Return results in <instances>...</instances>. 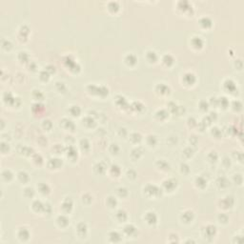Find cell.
<instances>
[{"label":"cell","instance_id":"obj_5","mask_svg":"<svg viewBox=\"0 0 244 244\" xmlns=\"http://www.w3.org/2000/svg\"><path fill=\"white\" fill-rule=\"evenodd\" d=\"M194 218H195V215H194V212L191 210L184 211L180 215V219L182 220V222L184 223H191L194 220Z\"/></svg>","mask_w":244,"mask_h":244},{"label":"cell","instance_id":"obj_11","mask_svg":"<svg viewBox=\"0 0 244 244\" xmlns=\"http://www.w3.org/2000/svg\"><path fill=\"white\" fill-rule=\"evenodd\" d=\"M136 228L133 224H127L124 227V234L128 236H135L136 234Z\"/></svg>","mask_w":244,"mask_h":244},{"label":"cell","instance_id":"obj_28","mask_svg":"<svg viewBox=\"0 0 244 244\" xmlns=\"http://www.w3.org/2000/svg\"><path fill=\"white\" fill-rule=\"evenodd\" d=\"M107 7H108L109 11H111V12H113V13H115L119 10V3L116 1H111L108 3Z\"/></svg>","mask_w":244,"mask_h":244},{"label":"cell","instance_id":"obj_12","mask_svg":"<svg viewBox=\"0 0 244 244\" xmlns=\"http://www.w3.org/2000/svg\"><path fill=\"white\" fill-rule=\"evenodd\" d=\"M162 63L165 66H167V67H171V66H173L175 64V58L173 55L170 53L164 54L162 57Z\"/></svg>","mask_w":244,"mask_h":244},{"label":"cell","instance_id":"obj_48","mask_svg":"<svg viewBox=\"0 0 244 244\" xmlns=\"http://www.w3.org/2000/svg\"><path fill=\"white\" fill-rule=\"evenodd\" d=\"M24 193H29V195L27 196L28 197H32L35 196V190H34V188H31V187L26 188V189L24 190Z\"/></svg>","mask_w":244,"mask_h":244},{"label":"cell","instance_id":"obj_47","mask_svg":"<svg viewBox=\"0 0 244 244\" xmlns=\"http://www.w3.org/2000/svg\"><path fill=\"white\" fill-rule=\"evenodd\" d=\"M127 176H128V178H131V179H135L136 177V171L134 170H128V172H127Z\"/></svg>","mask_w":244,"mask_h":244},{"label":"cell","instance_id":"obj_25","mask_svg":"<svg viewBox=\"0 0 244 244\" xmlns=\"http://www.w3.org/2000/svg\"><path fill=\"white\" fill-rule=\"evenodd\" d=\"M44 206H45V204L42 203L40 200H35L32 202V209L35 212H42V211H44Z\"/></svg>","mask_w":244,"mask_h":244},{"label":"cell","instance_id":"obj_31","mask_svg":"<svg viewBox=\"0 0 244 244\" xmlns=\"http://www.w3.org/2000/svg\"><path fill=\"white\" fill-rule=\"evenodd\" d=\"M80 113H81V110L77 105H73V106L70 107V114L73 116H78Z\"/></svg>","mask_w":244,"mask_h":244},{"label":"cell","instance_id":"obj_10","mask_svg":"<svg viewBox=\"0 0 244 244\" xmlns=\"http://www.w3.org/2000/svg\"><path fill=\"white\" fill-rule=\"evenodd\" d=\"M73 205L74 204L71 198H66L63 200L62 204H61V207H62V210L65 213H70L72 209H73Z\"/></svg>","mask_w":244,"mask_h":244},{"label":"cell","instance_id":"obj_50","mask_svg":"<svg viewBox=\"0 0 244 244\" xmlns=\"http://www.w3.org/2000/svg\"><path fill=\"white\" fill-rule=\"evenodd\" d=\"M117 193L119 194L120 197H124L123 193H127V194H128V190H127L126 188H124V187H120V188H118V189H117Z\"/></svg>","mask_w":244,"mask_h":244},{"label":"cell","instance_id":"obj_21","mask_svg":"<svg viewBox=\"0 0 244 244\" xmlns=\"http://www.w3.org/2000/svg\"><path fill=\"white\" fill-rule=\"evenodd\" d=\"M49 167H51L52 169H58L61 165H62V161L59 158H51L49 160Z\"/></svg>","mask_w":244,"mask_h":244},{"label":"cell","instance_id":"obj_41","mask_svg":"<svg viewBox=\"0 0 244 244\" xmlns=\"http://www.w3.org/2000/svg\"><path fill=\"white\" fill-rule=\"evenodd\" d=\"M80 147L82 148L83 151H87L86 147L88 149H90V143H89L88 139H86V138H83V139H81V141H80Z\"/></svg>","mask_w":244,"mask_h":244},{"label":"cell","instance_id":"obj_45","mask_svg":"<svg viewBox=\"0 0 244 244\" xmlns=\"http://www.w3.org/2000/svg\"><path fill=\"white\" fill-rule=\"evenodd\" d=\"M42 125H43V127H44V128H45L46 130H50V129L52 128L53 123H52V121H51V120L47 119V120H44V121H43Z\"/></svg>","mask_w":244,"mask_h":244},{"label":"cell","instance_id":"obj_8","mask_svg":"<svg viewBox=\"0 0 244 244\" xmlns=\"http://www.w3.org/2000/svg\"><path fill=\"white\" fill-rule=\"evenodd\" d=\"M224 85V89L227 93H234L236 90V83L233 81L232 79H227L224 81L223 83Z\"/></svg>","mask_w":244,"mask_h":244},{"label":"cell","instance_id":"obj_34","mask_svg":"<svg viewBox=\"0 0 244 244\" xmlns=\"http://www.w3.org/2000/svg\"><path fill=\"white\" fill-rule=\"evenodd\" d=\"M225 180H227L226 177H224V176L219 177V178L217 180V184H218V186H219L220 188H226V187H228V186L230 185V182H225V183H224Z\"/></svg>","mask_w":244,"mask_h":244},{"label":"cell","instance_id":"obj_42","mask_svg":"<svg viewBox=\"0 0 244 244\" xmlns=\"http://www.w3.org/2000/svg\"><path fill=\"white\" fill-rule=\"evenodd\" d=\"M234 180L236 182V184L237 185H241L242 184V181H243V177L240 174H236L234 175Z\"/></svg>","mask_w":244,"mask_h":244},{"label":"cell","instance_id":"obj_7","mask_svg":"<svg viewBox=\"0 0 244 244\" xmlns=\"http://www.w3.org/2000/svg\"><path fill=\"white\" fill-rule=\"evenodd\" d=\"M182 80L184 81L185 85L192 86V85H194V83L196 82L197 78H196V75H194L193 73H186L184 75H183Z\"/></svg>","mask_w":244,"mask_h":244},{"label":"cell","instance_id":"obj_15","mask_svg":"<svg viewBox=\"0 0 244 244\" xmlns=\"http://www.w3.org/2000/svg\"><path fill=\"white\" fill-rule=\"evenodd\" d=\"M156 91H157L158 93H160V95H161V96H163V95H168L169 92H170V88H169V86L165 85L164 83H160V84L157 85Z\"/></svg>","mask_w":244,"mask_h":244},{"label":"cell","instance_id":"obj_36","mask_svg":"<svg viewBox=\"0 0 244 244\" xmlns=\"http://www.w3.org/2000/svg\"><path fill=\"white\" fill-rule=\"evenodd\" d=\"M106 203L107 205L110 207V208H114L116 206V204H117V201H116V198L114 197H108L107 200H106Z\"/></svg>","mask_w":244,"mask_h":244},{"label":"cell","instance_id":"obj_40","mask_svg":"<svg viewBox=\"0 0 244 244\" xmlns=\"http://www.w3.org/2000/svg\"><path fill=\"white\" fill-rule=\"evenodd\" d=\"M119 147L117 144H115V143H113V144H111V146H110V152L112 154H117L119 153Z\"/></svg>","mask_w":244,"mask_h":244},{"label":"cell","instance_id":"obj_32","mask_svg":"<svg viewBox=\"0 0 244 244\" xmlns=\"http://www.w3.org/2000/svg\"><path fill=\"white\" fill-rule=\"evenodd\" d=\"M130 140L133 143H139L141 140V135L139 133H133V134L130 136Z\"/></svg>","mask_w":244,"mask_h":244},{"label":"cell","instance_id":"obj_46","mask_svg":"<svg viewBox=\"0 0 244 244\" xmlns=\"http://www.w3.org/2000/svg\"><path fill=\"white\" fill-rule=\"evenodd\" d=\"M32 159L35 160V162L36 163V164H41V163H43V158H42V157L40 156V154H35V156H34V157H32Z\"/></svg>","mask_w":244,"mask_h":244},{"label":"cell","instance_id":"obj_29","mask_svg":"<svg viewBox=\"0 0 244 244\" xmlns=\"http://www.w3.org/2000/svg\"><path fill=\"white\" fill-rule=\"evenodd\" d=\"M110 172H111V174H112L114 176L117 177L120 175V167L116 165V164H113L110 167Z\"/></svg>","mask_w":244,"mask_h":244},{"label":"cell","instance_id":"obj_1","mask_svg":"<svg viewBox=\"0 0 244 244\" xmlns=\"http://www.w3.org/2000/svg\"><path fill=\"white\" fill-rule=\"evenodd\" d=\"M144 193L148 197H158L159 196H161L162 189H160L154 184H148L144 187Z\"/></svg>","mask_w":244,"mask_h":244},{"label":"cell","instance_id":"obj_20","mask_svg":"<svg viewBox=\"0 0 244 244\" xmlns=\"http://www.w3.org/2000/svg\"><path fill=\"white\" fill-rule=\"evenodd\" d=\"M115 218L119 222H125V221L128 219V215H127V213L124 210H118L117 212H116Z\"/></svg>","mask_w":244,"mask_h":244},{"label":"cell","instance_id":"obj_13","mask_svg":"<svg viewBox=\"0 0 244 244\" xmlns=\"http://www.w3.org/2000/svg\"><path fill=\"white\" fill-rule=\"evenodd\" d=\"M56 221H57V224L60 226V227H62V228H64V227H67L70 223V219L66 217L65 215H60L57 217L56 218Z\"/></svg>","mask_w":244,"mask_h":244},{"label":"cell","instance_id":"obj_37","mask_svg":"<svg viewBox=\"0 0 244 244\" xmlns=\"http://www.w3.org/2000/svg\"><path fill=\"white\" fill-rule=\"evenodd\" d=\"M2 177L5 179V180H7V181H11L13 179V177H14V175L13 173L11 172L10 170H5L3 173H2Z\"/></svg>","mask_w":244,"mask_h":244},{"label":"cell","instance_id":"obj_49","mask_svg":"<svg viewBox=\"0 0 244 244\" xmlns=\"http://www.w3.org/2000/svg\"><path fill=\"white\" fill-rule=\"evenodd\" d=\"M233 108H234V110H236V111H240L241 110V107H242V104L240 101H234V103H233Z\"/></svg>","mask_w":244,"mask_h":244},{"label":"cell","instance_id":"obj_33","mask_svg":"<svg viewBox=\"0 0 244 244\" xmlns=\"http://www.w3.org/2000/svg\"><path fill=\"white\" fill-rule=\"evenodd\" d=\"M136 154V159H138L139 158L142 154H143V149H141V147H136V148H135L134 150H133L132 151V154H131V156L133 157V156H135Z\"/></svg>","mask_w":244,"mask_h":244},{"label":"cell","instance_id":"obj_6","mask_svg":"<svg viewBox=\"0 0 244 244\" xmlns=\"http://www.w3.org/2000/svg\"><path fill=\"white\" fill-rule=\"evenodd\" d=\"M191 45L194 49L196 50H200L204 46V41L202 39V37L200 36H194L192 37L191 40Z\"/></svg>","mask_w":244,"mask_h":244},{"label":"cell","instance_id":"obj_38","mask_svg":"<svg viewBox=\"0 0 244 244\" xmlns=\"http://www.w3.org/2000/svg\"><path fill=\"white\" fill-rule=\"evenodd\" d=\"M83 124H85L86 126L89 125V127H93L96 124V120L93 117H91V116H87V117L83 119Z\"/></svg>","mask_w":244,"mask_h":244},{"label":"cell","instance_id":"obj_2","mask_svg":"<svg viewBox=\"0 0 244 244\" xmlns=\"http://www.w3.org/2000/svg\"><path fill=\"white\" fill-rule=\"evenodd\" d=\"M176 186H177V180L176 179H173V178L166 179V180L163 181V184H162L163 189H162V191L174 192L175 189H176Z\"/></svg>","mask_w":244,"mask_h":244},{"label":"cell","instance_id":"obj_16","mask_svg":"<svg viewBox=\"0 0 244 244\" xmlns=\"http://www.w3.org/2000/svg\"><path fill=\"white\" fill-rule=\"evenodd\" d=\"M217 234V227L214 225H208L205 228V236L207 237H214Z\"/></svg>","mask_w":244,"mask_h":244},{"label":"cell","instance_id":"obj_17","mask_svg":"<svg viewBox=\"0 0 244 244\" xmlns=\"http://www.w3.org/2000/svg\"><path fill=\"white\" fill-rule=\"evenodd\" d=\"M76 232L78 236H85L87 232H88V228H87V225L84 223V222H80L77 224V227H76Z\"/></svg>","mask_w":244,"mask_h":244},{"label":"cell","instance_id":"obj_24","mask_svg":"<svg viewBox=\"0 0 244 244\" xmlns=\"http://www.w3.org/2000/svg\"><path fill=\"white\" fill-rule=\"evenodd\" d=\"M38 191H39V193H41L42 195H48V194H50V192H51V188H50V186L46 184V183H40V184L38 185Z\"/></svg>","mask_w":244,"mask_h":244},{"label":"cell","instance_id":"obj_14","mask_svg":"<svg viewBox=\"0 0 244 244\" xmlns=\"http://www.w3.org/2000/svg\"><path fill=\"white\" fill-rule=\"evenodd\" d=\"M199 24H200V26L203 27L204 29H209V28L212 27L213 21L210 17H208V16H203V17H201L200 20H199Z\"/></svg>","mask_w":244,"mask_h":244},{"label":"cell","instance_id":"obj_43","mask_svg":"<svg viewBox=\"0 0 244 244\" xmlns=\"http://www.w3.org/2000/svg\"><path fill=\"white\" fill-rule=\"evenodd\" d=\"M218 220H219V222H220V223H224V224H226V223L229 221V218H228V217H227V215H226L225 214H220V215H218Z\"/></svg>","mask_w":244,"mask_h":244},{"label":"cell","instance_id":"obj_27","mask_svg":"<svg viewBox=\"0 0 244 244\" xmlns=\"http://www.w3.org/2000/svg\"><path fill=\"white\" fill-rule=\"evenodd\" d=\"M17 177L22 183H26V182H28L30 180V176L25 171H20L19 173L17 174Z\"/></svg>","mask_w":244,"mask_h":244},{"label":"cell","instance_id":"obj_35","mask_svg":"<svg viewBox=\"0 0 244 244\" xmlns=\"http://www.w3.org/2000/svg\"><path fill=\"white\" fill-rule=\"evenodd\" d=\"M95 170H96V171L98 170L97 173H99V174H103L104 172L107 170V167L104 165L103 162H98V163H96V164L95 165Z\"/></svg>","mask_w":244,"mask_h":244},{"label":"cell","instance_id":"obj_18","mask_svg":"<svg viewBox=\"0 0 244 244\" xmlns=\"http://www.w3.org/2000/svg\"><path fill=\"white\" fill-rule=\"evenodd\" d=\"M156 165H157V167L161 171H168L170 169V164L164 159H158Z\"/></svg>","mask_w":244,"mask_h":244},{"label":"cell","instance_id":"obj_9","mask_svg":"<svg viewBox=\"0 0 244 244\" xmlns=\"http://www.w3.org/2000/svg\"><path fill=\"white\" fill-rule=\"evenodd\" d=\"M124 61H125V63L127 65L130 66V67H134V66H136V63H137V58L136 56V54H134V53H128L125 56Z\"/></svg>","mask_w":244,"mask_h":244},{"label":"cell","instance_id":"obj_22","mask_svg":"<svg viewBox=\"0 0 244 244\" xmlns=\"http://www.w3.org/2000/svg\"><path fill=\"white\" fill-rule=\"evenodd\" d=\"M17 236L19 237V239H21V240H27V239H29V237H30V232L28 231L26 228H21L18 231Z\"/></svg>","mask_w":244,"mask_h":244},{"label":"cell","instance_id":"obj_3","mask_svg":"<svg viewBox=\"0 0 244 244\" xmlns=\"http://www.w3.org/2000/svg\"><path fill=\"white\" fill-rule=\"evenodd\" d=\"M144 220L148 225H154L157 223V215L154 212H147L144 215Z\"/></svg>","mask_w":244,"mask_h":244},{"label":"cell","instance_id":"obj_19","mask_svg":"<svg viewBox=\"0 0 244 244\" xmlns=\"http://www.w3.org/2000/svg\"><path fill=\"white\" fill-rule=\"evenodd\" d=\"M146 58L148 60V62L150 63H156L158 60V56L156 52L154 51H148L146 53Z\"/></svg>","mask_w":244,"mask_h":244},{"label":"cell","instance_id":"obj_26","mask_svg":"<svg viewBox=\"0 0 244 244\" xmlns=\"http://www.w3.org/2000/svg\"><path fill=\"white\" fill-rule=\"evenodd\" d=\"M109 237H110V240L113 242H119L121 240V235L118 232H115V231L111 232L109 234Z\"/></svg>","mask_w":244,"mask_h":244},{"label":"cell","instance_id":"obj_44","mask_svg":"<svg viewBox=\"0 0 244 244\" xmlns=\"http://www.w3.org/2000/svg\"><path fill=\"white\" fill-rule=\"evenodd\" d=\"M50 78V75L48 74L47 71H43L40 73V79L43 81H48Z\"/></svg>","mask_w":244,"mask_h":244},{"label":"cell","instance_id":"obj_4","mask_svg":"<svg viewBox=\"0 0 244 244\" xmlns=\"http://www.w3.org/2000/svg\"><path fill=\"white\" fill-rule=\"evenodd\" d=\"M234 204H235V199L232 196H227L220 200V206L223 209H230L234 206Z\"/></svg>","mask_w":244,"mask_h":244},{"label":"cell","instance_id":"obj_39","mask_svg":"<svg viewBox=\"0 0 244 244\" xmlns=\"http://www.w3.org/2000/svg\"><path fill=\"white\" fill-rule=\"evenodd\" d=\"M208 160L210 162H212V163H215V162H217V160L218 158V154L215 153V152H211L209 154H208Z\"/></svg>","mask_w":244,"mask_h":244},{"label":"cell","instance_id":"obj_30","mask_svg":"<svg viewBox=\"0 0 244 244\" xmlns=\"http://www.w3.org/2000/svg\"><path fill=\"white\" fill-rule=\"evenodd\" d=\"M147 143H148V145L149 146H151V147H154L157 145V138L156 136H154V135H150L148 136L147 137Z\"/></svg>","mask_w":244,"mask_h":244},{"label":"cell","instance_id":"obj_23","mask_svg":"<svg viewBox=\"0 0 244 244\" xmlns=\"http://www.w3.org/2000/svg\"><path fill=\"white\" fill-rule=\"evenodd\" d=\"M195 183L197 186V188H200V189H203V188L207 186V180L205 179V177L203 176H197L195 180Z\"/></svg>","mask_w":244,"mask_h":244}]
</instances>
